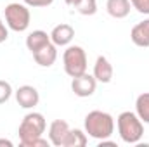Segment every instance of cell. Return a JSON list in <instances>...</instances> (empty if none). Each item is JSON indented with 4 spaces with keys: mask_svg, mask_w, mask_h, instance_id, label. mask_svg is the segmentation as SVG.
<instances>
[{
    "mask_svg": "<svg viewBox=\"0 0 149 147\" xmlns=\"http://www.w3.org/2000/svg\"><path fill=\"white\" fill-rule=\"evenodd\" d=\"M83 126H85V133L88 137H92L95 140H104L114 133V118L106 111H90L85 116Z\"/></svg>",
    "mask_w": 149,
    "mask_h": 147,
    "instance_id": "cell-1",
    "label": "cell"
},
{
    "mask_svg": "<svg viewBox=\"0 0 149 147\" xmlns=\"http://www.w3.org/2000/svg\"><path fill=\"white\" fill-rule=\"evenodd\" d=\"M116 126H118V133L120 139L125 144H139L142 135H144V123L139 119V116L132 111H123L118 114L116 118Z\"/></svg>",
    "mask_w": 149,
    "mask_h": 147,
    "instance_id": "cell-2",
    "label": "cell"
},
{
    "mask_svg": "<svg viewBox=\"0 0 149 147\" xmlns=\"http://www.w3.org/2000/svg\"><path fill=\"white\" fill-rule=\"evenodd\" d=\"M45 128H47V121L42 112H35V111L28 112L19 123V130H17L21 146L30 147L33 140L40 139L45 133Z\"/></svg>",
    "mask_w": 149,
    "mask_h": 147,
    "instance_id": "cell-3",
    "label": "cell"
},
{
    "mask_svg": "<svg viewBox=\"0 0 149 147\" xmlns=\"http://www.w3.org/2000/svg\"><path fill=\"white\" fill-rule=\"evenodd\" d=\"M30 21H31V14H30V9L26 3L12 2L5 7V23H7L9 30H12L16 33H23L28 30Z\"/></svg>",
    "mask_w": 149,
    "mask_h": 147,
    "instance_id": "cell-4",
    "label": "cell"
},
{
    "mask_svg": "<svg viewBox=\"0 0 149 147\" xmlns=\"http://www.w3.org/2000/svg\"><path fill=\"white\" fill-rule=\"evenodd\" d=\"M63 64L68 76H80L87 73V54L80 45H68L63 54Z\"/></svg>",
    "mask_w": 149,
    "mask_h": 147,
    "instance_id": "cell-5",
    "label": "cell"
},
{
    "mask_svg": "<svg viewBox=\"0 0 149 147\" xmlns=\"http://www.w3.org/2000/svg\"><path fill=\"white\" fill-rule=\"evenodd\" d=\"M95 88H97V80L94 78V74L83 73L71 80V90L76 97H90L94 95Z\"/></svg>",
    "mask_w": 149,
    "mask_h": 147,
    "instance_id": "cell-6",
    "label": "cell"
},
{
    "mask_svg": "<svg viewBox=\"0 0 149 147\" xmlns=\"http://www.w3.org/2000/svg\"><path fill=\"white\" fill-rule=\"evenodd\" d=\"M14 94H16V101H17L19 107H23V109H33L40 102V94L31 85H23Z\"/></svg>",
    "mask_w": 149,
    "mask_h": 147,
    "instance_id": "cell-7",
    "label": "cell"
},
{
    "mask_svg": "<svg viewBox=\"0 0 149 147\" xmlns=\"http://www.w3.org/2000/svg\"><path fill=\"white\" fill-rule=\"evenodd\" d=\"M74 38V30L71 24L61 23L57 26H54V30L50 31V42L56 47H68Z\"/></svg>",
    "mask_w": 149,
    "mask_h": 147,
    "instance_id": "cell-8",
    "label": "cell"
},
{
    "mask_svg": "<svg viewBox=\"0 0 149 147\" xmlns=\"http://www.w3.org/2000/svg\"><path fill=\"white\" fill-rule=\"evenodd\" d=\"M70 132V125L64 119H54L49 126V140L56 147H63V142Z\"/></svg>",
    "mask_w": 149,
    "mask_h": 147,
    "instance_id": "cell-9",
    "label": "cell"
},
{
    "mask_svg": "<svg viewBox=\"0 0 149 147\" xmlns=\"http://www.w3.org/2000/svg\"><path fill=\"white\" fill-rule=\"evenodd\" d=\"M113 64L108 61V57L104 55H99L95 59V64H94V78L99 81V83H109L113 80Z\"/></svg>",
    "mask_w": 149,
    "mask_h": 147,
    "instance_id": "cell-10",
    "label": "cell"
},
{
    "mask_svg": "<svg viewBox=\"0 0 149 147\" xmlns=\"http://www.w3.org/2000/svg\"><path fill=\"white\" fill-rule=\"evenodd\" d=\"M33 59H35V62H37L38 66H42V68H50L54 62H56V59H57V47L50 42V43H47L45 47H42L40 50H37L35 54H33Z\"/></svg>",
    "mask_w": 149,
    "mask_h": 147,
    "instance_id": "cell-11",
    "label": "cell"
},
{
    "mask_svg": "<svg viewBox=\"0 0 149 147\" xmlns=\"http://www.w3.org/2000/svg\"><path fill=\"white\" fill-rule=\"evenodd\" d=\"M130 40L134 42V45L141 47V49H148L149 47V17L137 23L132 31H130Z\"/></svg>",
    "mask_w": 149,
    "mask_h": 147,
    "instance_id": "cell-12",
    "label": "cell"
},
{
    "mask_svg": "<svg viewBox=\"0 0 149 147\" xmlns=\"http://www.w3.org/2000/svg\"><path fill=\"white\" fill-rule=\"evenodd\" d=\"M132 3L130 0H108L106 2V10L114 19H123L130 14Z\"/></svg>",
    "mask_w": 149,
    "mask_h": 147,
    "instance_id": "cell-13",
    "label": "cell"
},
{
    "mask_svg": "<svg viewBox=\"0 0 149 147\" xmlns=\"http://www.w3.org/2000/svg\"><path fill=\"white\" fill-rule=\"evenodd\" d=\"M47 43H50V33L43 31V30H35L26 37V47L31 54H35L42 47H45Z\"/></svg>",
    "mask_w": 149,
    "mask_h": 147,
    "instance_id": "cell-14",
    "label": "cell"
},
{
    "mask_svg": "<svg viewBox=\"0 0 149 147\" xmlns=\"http://www.w3.org/2000/svg\"><path fill=\"white\" fill-rule=\"evenodd\" d=\"M87 142H88V137L83 130H78V128L71 130L70 128V132L63 142V147H85Z\"/></svg>",
    "mask_w": 149,
    "mask_h": 147,
    "instance_id": "cell-15",
    "label": "cell"
},
{
    "mask_svg": "<svg viewBox=\"0 0 149 147\" xmlns=\"http://www.w3.org/2000/svg\"><path fill=\"white\" fill-rule=\"evenodd\" d=\"M135 114L144 125H149V92L141 94L135 99Z\"/></svg>",
    "mask_w": 149,
    "mask_h": 147,
    "instance_id": "cell-16",
    "label": "cell"
},
{
    "mask_svg": "<svg viewBox=\"0 0 149 147\" xmlns=\"http://www.w3.org/2000/svg\"><path fill=\"white\" fill-rule=\"evenodd\" d=\"M74 9L81 16H94L97 12V0H78Z\"/></svg>",
    "mask_w": 149,
    "mask_h": 147,
    "instance_id": "cell-17",
    "label": "cell"
},
{
    "mask_svg": "<svg viewBox=\"0 0 149 147\" xmlns=\"http://www.w3.org/2000/svg\"><path fill=\"white\" fill-rule=\"evenodd\" d=\"M12 87H10V83L9 81H5V80H0V104H5L10 97H12Z\"/></svg>",
    "mask_w": 149,
    "mask_h": 147,
    "instance_id": "cell-18",
    "label": "cell"
},
{
    "mask_svg": "<svg viewBox=\"0 0 149 147\" xmlns=\"http://www.w3.org/2000/svg\"><path fill=\"white\" fill-rule=\"evenodd\" d=\"M130 3L137 12L149 16V0H130Z\"/></svg>",
    "mask_w": 149,
    "mask_h": 147,
    "instance_id": "cell-19",
    "label": "cell"
},
{
    "mask_svg": "<svg viewBox=\"0 0 149 147\" xmlns=\"http://www.w3.org/2000/svg\"><path fill=\"white\" fill-rule=\"evenodd\" d=\"M28 7H49L54 3V0H23Z\"/></svg>",
    "mask_w": 149,
    "mask_h": 147,
    "instance_id": "cell-20",
    "label": "cell"
},
{
    "mask_svg": "<svg viewBox=\"0 0 149 147\" xmlns=\"http://www.w3.org/2000/svg\"><path fill=\"white\" fill-rule=\"evenodd\" d=\"M7 38H9V30H7V26L3 24L2 17H0V43H3Z\"/></svg>",
    "mask_w": 149,
    "mask_h": 147,
    "instance_id": "cell-21",
    "label": "cell"
},
{
    "mask_svg": "<svg viewBox=\"0 0 149 147\" xmlns=\"http://www.w3.org/2000/svg\"><path fill=\"white\" fill-rule=\"evenodd\" d=\"M2 146H5V147H12L14 144L10 142V140H7V139H0V147Z\"/></svg>",
    "mask_w": 149,
    "mask_h": 147,
    "instance_id": "cell-22",
    "label": "cell"
},
{
    "mask_svg": "<svg viewBox=\"0 0 149 147\" xmlns=\"http://www.w3.org/2000/svg\"><path fill=\"white\" fill-rule=\"evenodd\" d=\"M64 2H66V3H68V5H76V2H78V0H64Z\"/></svg>",
    "mask_w": 149,
    "mask_h": 147,
    "instance_id": "cell-23",
    "label": "cell"
}]
</instances>
